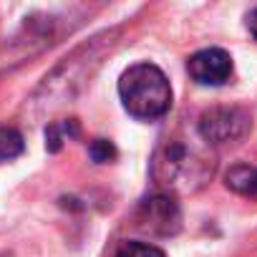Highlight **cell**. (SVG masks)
I'll list each match as a JSON object with an SVG mask.
<instances>
[{
	"instance_id": "cell-1",
	"label": "cell",
	"mask_w": 257,
	"mask_h": 257,
	"mask_svg": "<svg viewBox=\"0 0 257 257\" xmlns=\"http://www.w3.org/2000/svg\"><path fill=\"white\" fill-rule=\"evenodd\" d=\"M214 174V159L187 139H162L152 157V179L169 192H197Z\"/></svg>"
},
{
	"instance_id": "cell-2",
	"label": "cell",
	"mask_w": 257,
	"mask_h": 257,
	"mask_svg": "<svg viewBox=\"0 0 257 257\" xmlns=\"http://www.w3.org/2000/svg\"><path fill=\"white\" fill-rule=\"evenodd\" d=\"M118 96L134 118L154 121L172 108V86L164 71L154 63H137L118 78Z\"/></svg>"
},
{
	"instance_id": "cell-3",
	"label": "cell",
	"mask_w": 257,
	"mask_h": 257,
	"mask_svg": "<svg viewBox=\"0 0 257 257\" xmlns=\"http://www.w3.org/2000/svg\"><path fill=\"white\" fill-rule=\"evenodd\" d=\"M252 128V118L244 108L237 106H212L202 111L197 121L199 139L207 147H219V144H234L244 139Z\"/></svg>"
},
{
	"instance_id": "cell-4",
	"label": "cell",
	"mask_w": 257,
	"mask_h": 257,
	"mask_svg": "<svg viewBox=\"0 0 257 257\" xmlns=\"http://www.w3.org/2000/svg\"><path fill=\"white\" fill-rule=\"evenodd\" d=\"M137 227L149 234H177L182 227V209L174 197L169 194H154L147 197L137 209Z\"/></svg>"
},
{
	"instance_id": "cell-5",
	"label": "cell",
	"mask_w": 257,
	"mask_h": 257,
	"mask_svg": "<svg viewBox=\"0 0 257 257\" xmlns=\"http://www.w3.org/2000/svg\"><path fill=\"white\" fill-rule=\"evenodd\" d=\"M187 71L199 86H222L232 76V56L222 48H204L189 56Z\"/></svg>"
},
{
	"instance_id": "cell-6",
	"label": "cell",
	"mask_w": 257,
	"mask_h": 257,
	"mask_svg": "<svg viewBox=\"0 0 257 257\" xmlns=\"http://www.w3.org/2000/svg\"><path fill=\"white\" fill-rule=\"evenodd\" d=\"M224 187L234 194L257 199V167L252 164H234L224 172Z\"/></svg>"
},
{
	"instance_id": "cell-7",
	"label": "cell",
	"mask_w": 257,
	"mask_h": 257,
	"mask_svg": "<svg viewBox=\"0 0 257 257\" xmlns=\"http://www.w3.org/2000/svg\"><path fill=\"white\" fill-rule=\"evenodd\" d=\"M26 149V142H23V134L13 126H0V164L6 162H13L23 154Z\"/></svg>"
},
{
	"instance_id": "cell-8",
	"label": "cell",
	"mask_w": 257,
	"mask_h": 257,
	"mask_svg": "<svg viewBox=\"0 0 257 257\" xmlns=\"http://www.w3.org/2000/svg\"><path fill=\"white\" fill-rule=\"evenodd\" d=\"M78 134V126L76 121H61V123H51L46 128V149L48 152H58L63 147V142L68 137H76Z\"/></svg>"
},
{
	"instance_id": "cell-9",
	"label": "cell",
	"mask_w": 257,
	"mask_h": 257,
	"mask_svg": "<svg viewBox=\"0 0 257 257\" xmlns=\"http://www.w3.org/2000/svg\"><path fill=\"white\" fill-rule=\"evenodd\" d=\"M116 257H167L159 247L147 242H123L116 252Z\"/></svg>"
},
{
	"instance_id": "cell-10",
	"label": "cell",
	"mask_w": 257,
	"mask_h": 257,
	"mask_svg": "<svg viewBox=\"0 0 257 257\" xmlns=\"http://www.w3.org/2000/svg\"><path fill=\"white\" fill-rule=\"evenodd\" d=\"M88 157L96 162V164H106V162H113L118 157L116 147L108 142V139H93L88 144Z\"/></svg>"
},
{
	"instance_id": "cell-11",
	"label": "cell",
	"mask_w": 257,
	"mask_h": 257,
	"mask_svg": "<svg viewBox=\"0 0 257 257\" xmlns=\"http://www.w3.org/2000/svg\"><path fill=\"white\" fill-rule=\"evenodd\" d=\"M247 31H249V33H252V38L257 41V8L247 16Z\"/></svg>"
}]
</instances>
